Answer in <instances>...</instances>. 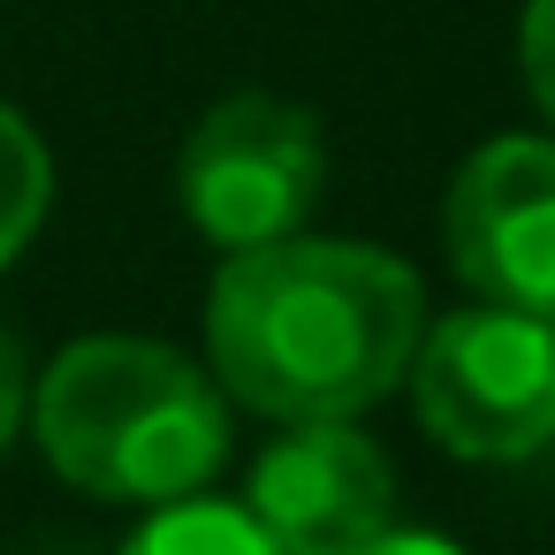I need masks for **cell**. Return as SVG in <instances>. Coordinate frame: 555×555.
Wrapping results in <instances>:
<instances>
[{"mask_svg": "<svg viewBox=\"0 0 555 555\" xmlns=\"http://www.w3.org/2000/svg\"><path fill=\"white\" fill-rule=\"evenodd\" d=\"M441 244L479 305L555 320V138L479 145L449 183Z\"/></svg>", "mask_w": 555, "mask_h": 555, "instance_id": "obj_5", "label": "cell"}, {"mask_svg": "<svg viewBox=\"0 0 555 555\" xmlns=\"http://www.w3.org/2000/svg\"><path fill=\"white\" fill-rule=\"evenodd\" d=\"M31 434L47 464L100 502L198 494L229 456L221 380L153 335H85L31 388Z\"/></svg>", "mask_w": 555, "mask_h": 555, "instance_id": "obj_2", "label": "cell"}, {"mask_svg": "<svg viewBox=\"0 0 555 555\" xmlns=\"http://www.w3.org/2000/svg\"><path fill=\"white\" fill-rule=\"evenodd\" d=\"M418 426L464 464H525L555 441V320L472 305L411 350Z\"/></svg>", "mask_w": 555, "mask_h": 555, "instance_id": "obj_3", "label": "cell"}, {"mask_svg": "<svg viewBox=\"0 0 555 555\" xmlns=\"http://www.w3.org/2000/svg\"><path fill=\"white\" fill-rule=\"evenodd\" d=\"M327 183V138L297 100L236 92L183 138V214L221 251H259L305 229Z\"/></svg>", "mask_w": 555, "mask_h": 555, "instance_id": "obj_4", "label": "cell"}, {"mask_svg": "<svg viewBox=\"0 0 555 555\" xmlns=\"http://www.w3.org/2000/svg\"><path fill=\"white\" fill-rule=\"evenodd\" d=\"M426 335V289L396 251L282 236L229 251L206 289V373L229 403L312 426L373 411Z\"/></svg>", "mask_w": 555, "mask_h": 555, "instance_id": "obj_1", "label": "cell"}, {"mask_svg": "<svg viewBox=\"0 0 555 555\" xmlns=\"http://www.w3.org/2000/svg\"><path fill=\"white\" fill-rule=\"evenodd\" d=\"M122 555H274V540L259 532V517L244 502L176 494L122 540Z\"/></svg>", "mask_w": 555, "mask_h": 555, "instance_id": "obj_7", "label": "cell"}, {"mask_svg": "<svg viewBox=\"0 0 555 555\" xmlns=\"http://www.w3.org/2000/svg\"><path fill=\"white\" fill-rule=\"evenodd\" d=\"M365 555H464V547L441 540V532H403V525H396V532H380Z\"/></svg>", "mask_w": 555, "mask_h": 555, "instance_id": "obj_11", "label": "cell"}, {"mask_svg": "<svg viewBox=\"0 0 555 555\" xmlns=\"http://www.w3.org/2000/svg\"><path fill=\"white\" fill-rule=\"evenodd\" d=\"M47 198H54V160H47L39 130L0 100V267L39 236Z\"/></svg>", "mask_w": 555, "mask_h": 555, "instance_id": "obj_8", "label": "cell"}, {"mask_svg": "<svg viewBox=\"0 0 555 555\" xmlns=\"http://www.w3.org/2000/svg\"><path fill=\"white\" fill-rule=\"evenodd\" d=\"M31 388H39V380H31V365H24V343L0 327V449L31 426Z\"/></svg>", "mask_w": 555, "mask_h": 555, "instance_id": "obj_10", "label": "cell"}, {"mask_svg": "<svg viewBox=\"0 0 555 555\" xmlns=\"http://www.w3.org/2000/svg\"><path fill=\"white\" fill-rule=\"evenodd\" d=\"M517 62H525V85H532L540 115L555 122V0H525V24H517Z\"/></svg>", "mask_w": 555, "mask_h": 555, "instance_id": "obj_9", "label": "cell"}, {"mask_svg": "<svg viewBox=\"0 0 555 555\" xmlns=\"http://www.w3.org/2000/svg\"><path fill=\"white\" fill-rule=\"evenodd\" d=\"M244 509L274 555H365L380 532H396V464L350 418L282 426L251 472Z\"/></svg>", "mask_w": 555, "mask_h": 555, "instance_id": "obj_6", "label": "cell"}]
</instances>
